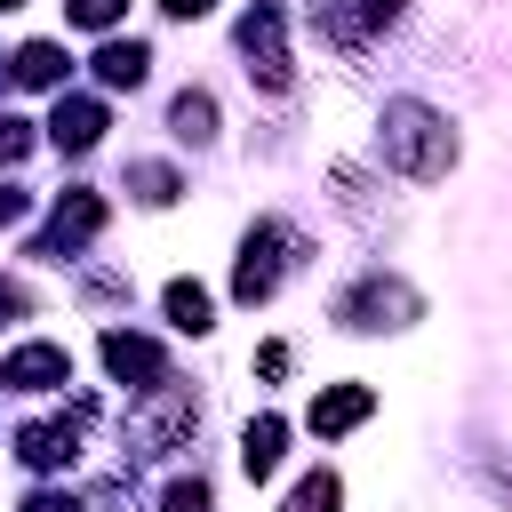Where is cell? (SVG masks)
<instances>
[{"label": "cell", "instance_id": "1", "mask_svg": "<svg viewBox=\"0 0 512 512\" xmlns=\"http://www.w3.org/2000/svg\"><path fill=\"white\" fill-rule=\"evenodd\" d=\"M448 128H440V112H424V104H384V160L400 168V176H440L448 168Z\"/></svg>", "mask_w": 512, "mask_h": 512}, {"label": "cell", "instance_id": "2", "mask_svg": "<svg viewBox=\"0 0 512 512\" xmlns=\"http://www.w3.org/2000/svg\"><path fill=\"white\" fill-rule=\"evenodd\" d=\"M240 48H248V72L264 88H288V32H280V0H256L240 16Z\"/></svg>", "mask_w": 512, "mask_h": 512}, {"label": "cell", "instance_id": "3", "mask_svg": "<svg viewBox=\"0 0 512 512\" xmlns=\"http://www.w3.org/2000/svg\"><path fill=\"white\" fill-rule=\"evenodd\" d=\"M280 248H288L280 224H256V232H248V256H240V272H232V296H240V304H264V296H272V280H280Z\"/></svg>", "mask_w": 512, "mask_h": 512}, {"label": "cell", "instance_id": "4", "mask_svg": "<svg viewBox=\"0 0 512 512\" xmlns=\"http://www.w3.org/2000/svg\"><path fill=\"white\" fill-rule=\"evenodd\" d=\"M0 384L8 392H48V384H72V352L64 344H16L0 360Z\"/></svg>", "mask_w": 512, "mask_h": 512}, {"label": "cell", "instance_id": "5", "mask_svg": "<svg viewBox=\"0 0 512 512\" xmlns=\"http://www.w3.org/2000/svg\"><path fill=\"white\" fill-rule=\"evenodd\" d=\"M96 136H104V104H96V96H64V104L48 112V144H56V152H88Z\"/></svg>", "mask_w": 512, "mask_h": 512}, {"label": "cell", "instance_id": "6", "mask_svg": "<svg viewBox=\"0 0 512 512\" xmlns=\"http://www.w3.org/2000/svg\"><path fill=\"white\" fill-rule=\"evenodd\" d=\"M96 224H104V200H96V192H64V200H56V216H48V256H64V248L96 240Z\"/></svg>", "mask_w": 512, "mask_h": 512}, {"label": "cell", "instance_id": "7", "mask_svg": "<svg viewBox=\"0 0 512 512\" xmlns=\"http://www.w3.org/2000/svg\"><path fill=\"white\" fill-rule=\"evenodd\" d=\"M104 368H112L120 384H160V344H152V336L112 328V336H104Z\"/></svg>", "mask_w": 512, "mask_h": 512}, {"label": "cell", "instance_id": "8", "mask_svg": "<svg viewBox=\"0 0 512 512\" xmlns=\"http://www.w3.org/2000/svg\"><path fill=\"white\" fill-rule=\"evenodd\" d=\"M368 408H376V392H368V384H328V392L312 400V432H352Z\"/></svg>", "mask_w": 512, "mask_h": 512}, {"label": "cell", "instance_id": "9", "mask_svg": "<svg viewBox=\"0 0 512 512\" xmlns=\"http://www.w3.org/2000/svg\"><path fill=\"white\" fill-rule=\"evenodd\" d=\"M16 456L40 464V472H56V464L80 456V432H72V424H24V432H16Z\"/></svg>", "mask_w": 512, "mask_h": 512}, {"label": "cell", "instance_id": "10", "mask_svg": "<svg viewBox=\"0 0 512 512\" xmlns=\"http://www.w3.org/2000/svg\"><path fill=\"white\" fill-rule=\"evenodd\" d=\"M280 456H288V424H280V416H256V424L240 432V464H248V480H272Z\"/></svg>", "mask_w": 512, "mask_h": 512}, {"label": "cell", "instance_id": "11", "mask_svg": "<svg viewBox=\"0 0 512 512\" xmlns=\"http://www.w3.org/2000/svg\"><path fill=\"white\" fill-rule=\"evenodd\" d=\"M144 72H152L144 40H104V48H96V80H104V88H136Z\"/></svg>", "mask_w": 512, "mask_h": 512}, {"label": "cell", "instance_id": "12", "mask_svg": "<svg viewBox=\"0 0 512 512\" xmlns=\"http://www.w3.org/2000/svg\"><path fill=\"white\" fill-rule=\"evenodd\" d=\"M392 16H400V0H336V8H328V32H336V40H360V32L392 24Z\"/></svg>", "mask_w": 512, "mask_h": 512}, {"label": "cell", "instance_id": "13", "mask_svg": "<svg viewBox=\"0 0 512 512\" xmlns=\"http://www.w3.org/2000/svg\"><path fill=\"white\" fill-rule=\"evenodd\" d=\"M16 80H24V88H56V80H64V48H56V40L16 48Z\"/></svg>", "mask_w": 512, "mask_h": 512}, {"label": "cell", "instance_id": "14", "mask_svg": "<svg viewBox=\"0 0 512 512\" xmlns=\"http://www.w3.org/2000/svg\"><path fill=\"white\" fill-rule=\"evenodd\" d=\"M208 312H216V304H208V288H200V280H168V320H176L184 336H200V328H208Z\"/></svg>", "mask_w": 512, "mask_h": 512}, {"label": "cell", "instance_id": "15", "mask_svg": "<svg viewBox=\"0 0 512 512\" xmlns=\"http://www.w3.org/2000/svg\"><path fill=\"white\" fill-rule=\"evenodd\" d=\"M168 120H176V136H184V144H200V136H208V128H216V104H208V96H192V88H184V96H176V112H168Z\"/></svg>", "mask_w": 512, "mask_h": 512}, {"label": "cell", "instance_id": "16", "mask_svg": "<svg viewBox=\"0 0 512 512\" xmlns=\"http://www.w3.org/2000/svg\"><path fill=\"white\" fill-rule=\"evenodd\" d=\"M336 496H344V488H336V472H312V480H304L280 512H336Z\"/></svg>", "mask_w": 512, "mask_h": 512}, {"label": "cell", "instance_id": "17", "mask_svg": "<svg viewBox=\"0 0 512 512\" xmlns=\"http://www.w3.org/2000/svg\"><path fill=\"white\" fill-rule=\"evenodd\" d=\"M24 152H32V120L0 112V160H24Z\"/></svg>", "mask_w": 512, "mask_h": 512}, {"label": "cell", "instance_id": "18", "mask_svg": "<svg viewBox=\"0 0 512 512\" xmlns=\"http://www.w3.org/2000/svg\"><path fill=\"white\" fill-rule=\"evenodd\" d=\"M120 8H128V0H72V24L104 32V24H120Z\"/></svg>", "mask_w": 512, "mask_h": 512}, {"label": "cell", "instance_id": "19", "mask_svg": "<svg viewBox=\"0 0 512 512\" xmlns=\"http://www.w3.org/2000/svg\"><path fill=\"white\" fill-rule=\"evenodd\" d=\"M160 512H208V488H200V480H168Z\"/></svg>", "mask_w": 512, "mask_h": 512}, {"label": "cell", "instance_id": "20", "mask_svg": "<svg viewBox=\"0 0 512 512\" xmlns=\"http://www.w3.org/2000/svg\"><path fill=\"white\" fill-rule=\"evenodd\" d=\"M136 192H144V200H176V176H168V168H136Z\"/></svg>", "mask_w": 512, "mask_h": 512}, {"label": "cell", "instance_id": "21", "mask_svg": "<svg viewBox=\"0 0 512 512\" xmlns=\"http://www.w3.org/2000/svg\"><path fill=\"white\" fill-rule=\"evenodd\" d=\"M24 512H80V504H72V496H56V488H40V496H32Z\"/></svg>", "mask_w": 512, "mask_h": 512}, {"label": "cell", "instance_id": "22", "mask_svg": "<svg viewBox=\"0 0 512 512\" xmlns=\"http://www.w3.org/2000/svg\"><path fill=\"white\" fill-rule=\"evenodd\" d=\"M16 216H24V192H16V184H0V224H16Z\"/></svg>", "mask_w": 512, "mask_h": 512}, {"label": "cell", "instance_id": "23", "mask_svg": "<svg viewBox=\"0 0 512 512\" xmlns=\"http://www.w3.org/2000/svg\"><path fill=\"white\" fill-rule=\"evenodd\" d=\"M16 312H24V288H16V280H0V320H16Z\"/></svg>", "mask_w": 512, "mask_h": 512}, {"label": "cell", "instance_id": "24", "mask_svg": "<svg viewBox=\"0 0 512 512\" xmlns=\"http://www.w3.org/2000/svg\"><path fill=\"white\" fill-rule=\"evenodd\" d=\"M160 8H168V16H208L216 0H160Z\"/></svg>", "mask_w": 512, "mask_h": 512}, {"label": "cell", "instance_id": "25", "mask_svg": "<svg viewBox=\"0 0 512 512\" xmlns=\"http://www.w3.org/2000/svg\"><path fill=\"white\" fill-rule=\"evenodd\" d=\"M0 8H16V0H0Z\"/></svg>", "mask_w": 512, "mask_h": 512}]
</instances>
